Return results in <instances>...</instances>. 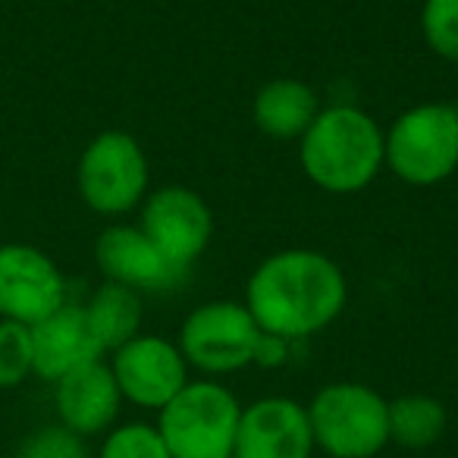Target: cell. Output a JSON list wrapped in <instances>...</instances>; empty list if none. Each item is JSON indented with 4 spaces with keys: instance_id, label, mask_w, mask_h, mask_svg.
Masks as SVG:
<instances>
[{
    "instance_id": "obj_1",
    "label": "cell",
    "mask_w": 458,
    "mask_h": 458,
    "mask_svg": "<svg viewBox=\"0 0 458 458\" xmlns=\"http://www.w3.org/2000/svg\"><path fill=\"white\" fill-rule=\"evenodd\" d=\"M349 286L336 261L311 249L276 251L258 264L245 289V308L264 333L289 343L327 330L343 314Z\"/></svg>"
},
{
    "instance_id": "obj_2",
    "label": "cell",
    "mask_w": 458,
    "mask_h": 458,
    "mask_svg": "<svg viewBox=\"0 0 458 458\" xmlns=\"http://www.w3.org/2000/svg\"><path fill=\"white\" fill-rule=\"evenodd\" d=\"M299 141L305 176L330 195L368 189L383 166V129L374 116L349 104L320 110Z\"/></svg>"
},
{
    "instance_id": "obj_3",
    "label": "cell",
    "mask_w": 458,
    "mask_h": 458,
    "mask_svg": "<svg viewBox=\"0 0 458 458\" xmlns=\"http://www.w3.org/2000/svg\"><path fill=\"white\" fill-rule=\"evenodd\" d=\"M242 405L214 380H189L164 408L157 430L173 458H233Z\"/></svg>"
},
{
    "instance_id": "obj_4",
    "label": "cell",
    "mask_w": 458,
    "mask_h": 458,
    "mask_svg": "<svg viewBox=\"0 0 458 458\" xmlns=\"http://www.w3.org/2000/svg\"><path fill=\"white\" fill-rule=\"evenodd\" d=\"M383 164L405 185L427 189L458 170V120L452 104H418L383 132Z\"/></svg>"
},
{
    "instance_id": "obj_5",
    "label": "cell",
    "mask_w": 458,
    "mask_h": 458,
    "mask_svg": "<svg viewBox=\"0 0 458 458\" xmlns=\"http://www.w3.org/2000/svg\"><path fill=\"white\" fill-rule=\"evenodd\" d=\"M314 445L330 458H374L389 443V402L364 383H330L308 405Z\"/></svg>"
},
{
    "instance_id": "obj_6",
    "label": "cell",
    "mask_w": 458,
    "mask_h": 458,
    "mask_svg": "<svg viewBox=\"0 0 458 458\" xmlns=\"http://www.w3.org/2000/svg\"><path fill=\"white\" fill-rule=\"evenodd\" d=\"M79 195L95 214L120 216L148 191V157L129 132L110 129L89 141L76 170Z\"/></svg>"
},
{
    "instance_id": "obj_7",
    "label": "cell",
    "mask_w": 458,
    "mask_h": 458,
    "mask_svg": "<svg viewBox=\"0 0 458 458\" xmlns=\"http://www.w3.org/2000/svg\"><path fill=\"white\" fill-rule=\"evenodd\" d=\"M261 327L251 311L236 301H208L195 308L179 327V352L204 374H233L255 361Z\"/></svg>"
},
{
    "instance_id": "obj_8",
    "label": "cell",
    "mask_w": 458,
    "mask_h": 458,
    "mask_svg": "<svg viewBox=\"0 0 458 458\" xmlns=\"http://www.w3.org/2000/svg\"><path fill=\"white\" fill-rule=\"evenodd\" d=\"M66 301L60 267L35 245H0V320L38 324Z\"/></svg>"
},
{
    "instance_id": "obj_9",
    "label": "cell",
    "mask_w": 458,
    "mask_h": 458,
    "mask_svg": "<svg viewBox=\"0 0 458 458\" xmlns=\"http://www.w3.org/2000/svg\"><path fill=\"white\" fill-rule=\"evenodd\" d=\"M141 233L176 267H191L214 236V216L204 198L182 185H166L141 204Z\"/></svg>"
},
{
    "instance_id": "obj_10",
    "label": "cell",
    "mask_w": 458,
    "mask_h": 458,
    "mask_svg": "<svg viewBox=\"0 0 458 458\" xmlns=\"http://www.w3.org/2000/svg\"><path fill=\"white\" fill-rule=\"evenodd\" d=\"M110 370L123 399L139 408H160L189 383V361L176 343L160 336H135L114 349Z\"/></svg>"
},
{
    "instance_id": "obj_11",
    "label": "cell",
    "mask_w": 458,
    "mask_h": 458,
    "mask_svg": "<svg viewBox=\"0 0 458 458\" xmlns=\"http://www.w3.org/2000/svg\"><path fill=\"white\" fill-rule=\"evenodd\" d=\"M308 408L286 395H267L242 408L233 458H311Z\"/></svg>"
},
{
    "instance_id": "obj_12",
    "label": "cell",
    "mask_w": 458,
    "mask_h": 458,
    "mask_svg": "<svg viewBox=\"0 0 458 458\" xmlns=\"http://www.w3.org/2000/svg\"><path fill=\"white\" fill-rule=\"evenodd\" d=\"M95 261L104 280L129 286L135 293H166L185 280L189 267H176L141 233V226H110L95 242Z\"/></svg>"
},
{
    "instance_id": "obj_13",
    "label": "cell",
    "mask_w": 458,
    "mask_h": 458,
    "mask_svg": "<svg viewBox=\"0 0 458 458\" xmlns=\"http://www.w3.org/2000/svg\"><path fill=\"white\" fill-rule=\"evenodd\" d=\"M32 330V368L41 380L57 383L70 370L104 355L82 305L64 301L54 314L29 327Z\"/></svg>"
},
{
    "instance_id": "obj_14",
    "label": "cell",
    "mask_w": 458,
    "mask_h": 458,
    "mask_svg": "<svg viewBox=\"0 0 458 458\" xmlns=\"http://www.w3.org/2000/svg\"><path fill=\"white\" fill-rule=\"evenodd\" d=\"M120 402L123 393L114 380V370L101 358L70 370L54 383L57 418L76 437H98L107 430L120 414Z\"/></svg>"
},
{
    "instance_id": "obj_15",
    "label": "cell",
    "mask_w": 458,
    "mask_h": 458,
    "mask_svg": "<svg viewBox=\"0 0 458 458\" xmlns=\"http://www.w3.org/2000/svg\"><path fill=\"white\" fill-rule=\"evenodd\" d=\"M320 114L318 91L311 85L299 82V79H274L255 95L251 104V116L255 126L270 139H301L305 129Z\"/></svg>"
},
{
    "instance_id": "obj_16",
    "label": "cell",
    "mask_w": 458,
    "mask_h": 458,
    "mask_svg": "<svg viewBox=\"0 0 458 458\" xmlns=\"http://www.w3.org/2000/svg\"><path fill=\"white\" fill-rule=\"evenodd\" d=\"M82 308H85V318H89L91 330H95V336L104 352L120 349L123 343L139 336L141 299L135 289L104 280V286H98L95 295H91Z\"/></svg>"
},
{
    "instance_id": "obj_17",
    "label": "cell",
    "mask_w": 458,
    "mask_h": 458,
    "mask_svg": "<svg viewBox=\"0 0 458 458\" xmlns=\"http://www.w3.org/2000/svg\"><path fill=\"white\" fill-rule=\"evenodd\" d=\"M445 430V408L424 393L399 395L389 402V439L405 449L433 445Z\"/></svg>"
},
{
    "instance_id": "obj_18",
    "label": "cell",
    "mask_w": 458,
    "mask_h": 458,
    "mask_svg": "<svg viewBox=\"0 0 458 458\" xmlns=\"http://www.w3.org/2000/svg\"><path fill=\"white\" fill-rule=\"evenodd\" d=\"M35 374L32 330L16 320H0V389H13Z\"/></svg>"
},
{
    "instance_id": "obj_19",
    "label": "cell",
    "mask_w": 458,
    "mask_h": 458,
    "mask_svg": "<svg viewBox=\"0 0 458 458\" xmlns=\"http://www.w3.org/2000/svg\"><path fill=\"white\" fill-rule=\"evenodd\" d=\"M420 32L437 57L458 64V0H424Z\"/></svg>"
},
{
    "instance_id": "obj_20",
    "label": "cell",
    "mask_w": 458,
    "mask_h": 458,
    "mask_svg": "<svg viewBox=\"0 0 458 458\" xmlns=\"http://www.w3.org/2000/svg\"><path fill=\"white\" fill-rule=\"evenodd\" d=\"M98 458H173L164 437L151 424H123L107 433Z\"/></svg>"
},
{
    "instance_id": "obj_21",
    "label": "cell",
    "mask_w": 458,
    "mask_h": 458,
    "mask_svg": "<svg viewBox=\"0 0 458 458\" xmlns=\"http://www.w3.org/2000/svg\"><path fill=\"white\" fill-rule=\"evenodd\" d=\"M20 458H85L82 437H76L72 430H66L64 424L41 427L38 433L22 443Z\"/></svg>"
},
{
    "instance_id": "obj_22",
    "label": "cell",
    "mask_w": 458,
    "mask_h": 458,
    "mask_svg": "<svg viewBox=\"0 0 458 458\" xmlns=\"http://www.w3.org/2000/svg\"><path fill=\"white\" fill-rule=\"evenodd\" d=\"M286 358H289V339L261 330L258 345H255V361L251 364H261V368H280V364H286Z\"/></svg>"
},
{
    "instance_id": "obj_23",
    "label": "cell",
    "mask_w": 458,
    "mask_h": 458,
    "mask_svg": "<svg viewBox=\"0 0 458 458\" xmlns=\"http://www.w3.org/2000/svg\"><path fill=\"white\" fill-rule=\"evenodd\" d=\"M452 110H455V120H458V101H455V104H452Z\"/></svg>"
}]
</instances>
